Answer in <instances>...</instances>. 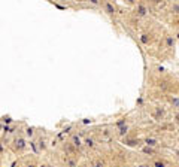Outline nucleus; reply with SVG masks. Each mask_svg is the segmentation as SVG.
Listing matches in <instances>:
<instances>
[{
  "label": "nucleus",
  "mask_w": 179,
  "mask_h": 167,
  "mask_svg": "<svg viewBox=\"0 0 179 167\" xmlns=\"http://www.w3.org/2000/svg\"><path fill=\"white\" fill-rule=\"evenodd\" d=\"M121 2L125 5V6H129V8H134L140 0H121Z\"/></svg>",
  "instance_id": "14"
},
{
  "label": "nucleus",
  "mask_w": 179,
  "mask_h": 167,
  "mask_svg": "<svg viewBox=\"0 0 179 167\" xmlns=\"http://www.w3.org/2000/svg\"><path fill=\"white\" fill-rule=\"evenodd\" d=\"M148 113L157 124H160V122H164V121L169 119L170 109L167 108V105L161 103V101H155L154 105L148 106Z\"/></svg>",
  "instance_id": "3"
},
{
  "label": "nucleus",
  "mask_w": 179,
  "mask_h": 167,
  "mask_svg": "<svg viewBox=\"0 0 179 167\" xmlns=\"http://www.w3.org/2000/svg\"><path fill=\"white\" fill-rule=\"evenodd\" d=\"M91 167H109V160L103 155H97L91 160Z\"/></svg>",
  "instance_id": "11"
},
{
  "label": "nucleus",
  "mask_w": 179,
  "mask_h": 167,
  "mask_svg": "<svg viewBox=\"0 0 179 167\" xmlns=\"http://www.w3.org/2000/svg\"><path fill=\"white\" fill-rule=\"evenodd\" d=\"M149 161H151V166L152 167H173L172 163H170V160L166 157V155H163V154H160V155H157L154 158H151Z\"/></svg>",
  "instance_id": "8"
},
{
  "label": "nucleus",
  "mask_w": 179,
  "mask_h": 167,
  "mask_svg": "<svg viewBox=\"0 0 179 167\" xmlns=\"http://www.w3.org/2000/svg\"><path fill=\"white\" fill-rule=\"evenodd\" d=\"M133 167H152V166H151V161L148 158H142V160H139V161H134L133 163Z\"/></svg>",
  "instance_id": "12"
},
{
  "label": "nucleus",
  "mask_w": 179,
  "mask_h": 167,
  "mask_svg": "<svg viewBox=\"0 0 179 167\" xmlns=\"http://www.w3.org/2000/svg\"><path fill=\"white\" fill-rule=\"evenodd\" d=\"M60 166H61V167H78V166H79V158H78V157H70V155H64V154H61Z\"/></svg>",
  "instance_id": "9"
},
{
  "label": "nucleus",
  "mask_w": 179,
  "mask_h": 167,
  "mask_svg": "<svg viewBox=\"0 0 179 167\" xmlns=\"http://www.w3.org/2000/svg\"><path fill=\"white\" fill-rule=\"evenodd\" d=\"M143 134H140L139 130H133V128H130V131L127 133L121 140H122V143L127 146V148H133V149H139L140 146L143 145V140H142Z\"/></svg>",
  "instance_id": "5"
},
{
  "label": "nucleus",
  "mask_w": 179,
  "mask_h": 167,
  "mask_svg": "<svg viewBox=\"0 0 179 167\" xmlns=\"http://www.w3.org/2000/svg\"><path fill=\"white\" fill-rule=\"evenodd\" d=\"M172 122L175 127L179 128V109H173L172 110Z\"/></svg>",
  "instance_id": "13"
},
{
  "label": "nucleus",
  "mask_w": 179,
  "mask_h": 167,
  "mask_svg": "<svg viewBox=\"0 0 179 167\" xmlns=\"http://www.w3.org/2000/svg\"><path fill=\"white\" fill-rule=\"evenodd\" d=\"M173 36H175V39H176V41H179V30H178V31H175V33H173Z\"/></svg>",
  "instance_id": "16"
},
{
  "label": "nucleus",
  "mask_w": 179,
  "mask_h": 167,
  "mask_svg": "<svg viewBox=\"0 0 179 167\" xmlns=\"http://www.w3.org/2000/svg\"><path fill=\"white\" fill-rule=\"evenodd\" d=\"M176 157L179 158V151H176Z\"/></svg>",
  "instance_id": "18"
},
{
  "label": "nucleus",
  "mask_w": 179,
  "mask_h": 167,
  "mask_svg": "<svg viewBox=\"0 0 179 167\" xmlns=\"http://www.w3.org/2000/svg\"><path fill=\"white\" fill-rule=\"evenodd\" d=\"M155 91H160L167 96H179V81L173 75L166 72H157V75L151 79Z\"/></svg>",
  "instance_id": "1"
},
{
  "label": "nucleus",
  "mask_w": 179,
  "mask_h": 167,
  "mask_svg": "<svg viewBox=\"0 0 179 167\" xmlns=\"http://www.w3.org/2000/svg\"><path fill=\"white\" fill-rule=\"evenodd\" d=\"M87 2L93 8H101V0H87Z\"/></svg>",
  "instance_id": "15"
},
{
  "label": "nucleus",
  "mask_w": 179,
  "mask_h": 167,
  "mask_svg": "<svg viewBox=\"0 0 179 167\" xmlns=\"http://www.w3.org/2000/svg\"><path fill=\"white\" fill-rule=\"evenodd\" d=\"M175 43H176V39H175L173 33H170L167 30H163L160 41L155 45V54L154 55L160 60H169L175 54Z\"/></svg>",
  "instance_id": "2"
},
{
  "label": "nucleus",
  "mask_w": 179,
  "mask_h": 167,
  "mask_svg": "<svg viewBox=\"0 0 179 167\" xmlns=\"http://www.w3.org/2000/svg\"><path fill=\"white\" fill-rule=\"evenodd\" d=\"M78 167H88V166H85V164H79Z\"/></svg>",
  "instance_id": "17"
},
{
  "label": "nucleus",
  "mask_w": 179,
  "mask_h": 167,
  "mask_svg": "<svg viewBox=\"0 0 179 167\" xmlns=\"http://www.w3.org/2000/svg\"><path fill=\"white\" fill-rule=\"evenodd\" d=\"M101 10L110 18L112 22H117L118 20V15H120V10L115 5L113 0H101Z\"/></svg>",
  "instance_id": "6"
},
{
  "label": "nucleus",
  "mask_w": 179,
  "mask_h": 167,
  "mask_svg": "<svg viewBox=\"0 0 179 167\" xmlns=\"http://www.w3.org/2000/svg\"><path fill=\"white\" fill-rule=\"evenodd\" d=\"M9 149L15 155H22L25 149H27V139H25V136L22 133H15L9 142Z\"/></svg>",
  "instance_id": "4"
},
{
  "label": "nucleus",
  "mask_w": 179,
  "mask_h": 167,
  "mask_svg": "<svg viewBox=\"0 0 179 167\" xmlns=\"http://www.w3.org/2000/svg\"><path fill=\"white\" fill-rule=\"evenodd\" d=\"M82 140H84V148H85L87 151H96V149L99 148V145H100L99 139L96 137L94 133H93V134H87Z\"/></svg>",
  "instance_id": "7"
},
{
  "label": "nucleus",
  "mask_w": 179,
  "mask_h": 167,
  "mask_svg": "<svg viewBox=\"0 0 179 167\" xmlns=\"http://www.w3.org/2000/svg\"><path fill=\"white\" fill-rule=\"evenodd\" d=\"M69 142L76 148V151H78L79 154H81V155H82V154H84V140H82V137L79 136V134H76V133H73L70 137H69Z\"/></svg>",
  "instance_id": "10"
}]
</instances>
